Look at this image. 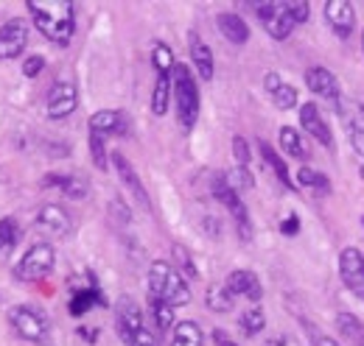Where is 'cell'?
Returning <instances> with one entry per match:
<instances>
[{
	"mask_svg": "<svg viewBox=\"0 0 364 346\" xmlns=\"http://www.w3.org/2000/svg\"><path fill=\"white\" fill-rule=\"evenodd\" d=\"M28 14L46 40L59 48L70 45L76 31V9L70 0H28Z\"/></svg>",
	"mask_w": 364,
	"mask_h": 346,
	"instance_id": "6da1fadb",
	"label": "cell"
},
{
	"mask_svg": "<svg viewBox=\"0 0 364 346\" xmlns=\"http://www.w3.org/2000/svg\"><path fill=\"white\" fill-rule=\"evenodd\" d=\"M149 299H157L168 307H182L191 302V288L171 262L154 260L149 268Z\"/></svg>",
	"mask_w": 364,
	"mask_h": 346,
	"instance_id": "7a4b0ae2",
	"label": "cell"
},
{
	"mask_svg": "<svg viewBox=\"0 0 364 346\" xmlns=\"http://www.w3.org/2000/svg\"><path fill=\"white\" fill-rule=\"evenodd\" d=\"M171 95H174V106H177V118H180V126L185 131L196 126V118H199V86L196 79L191 73L188 65H174V73H171Z\"/></svg>",
	"mask_w": 364,
	"mask_h": 346,
	"instance_id": "3957f363",
	"label": "cell"
},
{
	"mask_svg": "<svg viewBox=\"0 0 364 346\" xmlns=\"http://www.w3.org/2000/svg\"><path fill=\"white\" fill-rule=\"evenodd\" d=\"M9 324L14 327V333H17L23 341H31V344H40V346L50 344V327H48V318L37 310V307L14 304V307L9 310Z\"/></svg>",
	"mask_w": 364,
	"mask_h": 346,
	"instance_id": "277c9868",
	"label": "cell"
},
{
	"mask_svg": "<svg viewBox=\"0 0 364 346\" xmlns=\"http://www.w3.org/2000/svg\"><path fill=\"white\" fill-rule=\"evenodd\" d=\"M115 330L127 346H140L146 338H151V333L143 324V310L132 296H121L115 302Z\"/></svg>",
	"mask_w": 364,
	"mask_h": 346,
	"instance_id": "5b68a950",
	"label": "cell"
},
{
	"mask_svg": "<svg viewBox=\"0 0 364 346\" xmlns=\"http://www.w3.org/2000/svg\"><path fill=\"white\" fill-rule=\"evenodd\" d=\"M210 190H213V196L230 210V216H232V221H235V229H238L241 240L250 243V240H252V221H250V213H247L244 201L238 199V193L230 187L228 173H213V179H210Z\"/></svg>",
	"mask_w": 364,
	"mask_h": 346,
	"instance_id": "8992f818",
	"label": "cell"
},
{
	"mask_svg": "<svg viewBox=\"0 0 364 346\" xmlns=\"http://www.w3.org/2000/svg\"><path fill=\"white\" fill-rule=\"evenodd\" d=\"M53 265H56V252H53V246H50V243H37V246H31V249L23 255V260L17 262L14 277L23 279V282H40V279H46L48 274L53 271Z\"/></svg>",
	"mask_w": 364,
	"mask_h": 346,
	"instance_id": "52a82bcc",
	"label": "cell"
},
{
	"mask_svg": "<svg viewBox=\"0 0 364 346\" xmlns=\"http://www.w3.org/2000/svg\"><path fill=\"white\" fill-rule=\"evenodd\" d=\"M26 45H28V26L23 20H9L0 26V59L3 62L23 56Z\"/></svg>",
	"mask_w": 364,
	"mask_h": 346,
	"instance_id": "ba28073f",
	"label": "cell"
},
{
	"mask_svg": "<svg viewBox=\"0 0 364 346\" xmlns=\"http://www.w3.org/2000/svg\"><path fill=\"white\" fill-rule=\"evenodd\" d=\"M322 11H325V20H328V26L333 28V34L339 40H348L353 34V26H356V9H353V3H348V0H331V3L322 6Z\"/></svg>",
	"mask_w": 364,
	"mask_h": 346,
	"instance_id": "9c48e42d",
	"label": "cell"
},
{
	"mask_svg": "<svg viewBox=\"0 0 364 346\" xmlns=\"http://www.w3.org/2000/svg\"><path fill=\"white\" fill-rule=\"evenodd\" d=\"M37 229L46 232L48 238L59 240V238H68V235L73 232V221H70L65 207H59V204H46V207L37 213Z\"/></svg>",
	"mask_w": 364,
	"mask_h": 346,
	"instance_id": "30bf717a",
	"label": "cell"
},
{
	"mask_svg": "<svg viewBox=\"0 0 364 346\" xmlns=\"http://www.w3.org/2000/svg\"><path fill=\"white\" fill-rule=\"evenodd\" d=\"M76 106H79V92L70 82H59L50 86V92H48V118L50 121H62V118L73 115Z\"/></svg>",
	"mask_w": 364,
	"mask_h": 346,
	"instance_id": "8fae6325",
	"label": "cell"
},
{
	"mask_svg": "<svg viewBox=\"0 0 364 346\" xmlns=\"http://www.w3.org/2000/svg\"><path fill=\"white\" fill-rule=\"evenodd\" d=\"M339 277L353 294L364 296V255L359 249H353V246L342 249V255H339Z\"/></svg>",
	"mask_w": 364,
	"mask_h": 346,
	"instance_id": "7c38bea8",
	"label": "cell"
},
{
	"mask_svg": "<svg viewBox=\"0 0 364 346\" xmlns=\"http://www.w3.org/2000/svg\"><path fill=\"white\" fill-rule=\"evenodd\" d=\"M225 288L230 291V296H232V299L244 296V299H250V302H258V299L264 296L261 279H258L252 271H244V268H238V271H230L228 279H225Z\"/></svg>",
	"mask_w": 364,
	"mask_h": 346,
	"instance_id": "4fadbf2b",
	"label": "cell"
},
{
	"mask_svg": "<svg viewBox=\"0 0 364 346\" xmlns=\"http://www.w3.org/2000/svg\"><path fill=\"white\" fill-rule=\"evenodd\" d=\"M90 134H98V137H124V134H129V121L118 109H101V112L90 115Z\"/></svg>",
	"mask_w": 364,
	"mask_h": 346,
	"instance_id": "5bb4252c",
	"label": "cell"
},
{
	"mask_svg": "<svg viewBox=\"0 0 364 346\" xmlns=\"http://www.w3.org/2000/svg\"><path fill=\"white\" fill-rule=\"evenodd\" d=\"M300 126H303V131H309L322 148L333 151V145H336V143H333V134L328 129L325 118L319 115L317 104H303V106H300Z\"/></svg>",
	"mask_w": 364,
	"mask_h": 346,
	"instance_id": "9a60e30c",
	"label": "cell"
},
{
	"mask_svg": "<svg viewBox=\"0 0 364 346\" xmlns=\"http://www.w3.org/2000/svg\"><path fill=\"white\" fill-rule=\"evenodd\" d=\"M306 84H309V89H311L314 95L331 101L333 106H339V101H342V95H339V82H336V76H333L331 70H325V67H311V70H306Z\"/></svg>",
	"mask_w": 364,
	"mask_h": 346,
	"instance_id": "2e32d148",
	"label": "cell"
},
{
	"mask_svg": "<svg viewBox=\"0 0 364 346\" xmlns=\"http://www.w3.org/2000/svg\"><path fill=\"white\" fill-rule=\"evenodd\" d=\"M339 115H342V121H345V126H348V137H350V145L359 151L364 157V104H342L339 101Z\"/></svg>",
	"mask_w": 364,
	"mask_h": 346,
	"instance_id": "e0dca14e",
	"label": "cell"
},
{
	"mask_svg": "<svg viewBox=\"0 0 364 346\" xmlns=\"http://www.w3.org/2000/svg\"><path fill=\"white\" fill-rule=\"evenodd\" d=\"M112 165H115V171H118V176H121V182L127 184V190H129V193L135 196V201H137V204L149 210V207H151V204H149V193H146V187H143V182L137 179L135 168L129 165V160H127V157H124L121 151H115V154H112Z\"/></svg>",
	"mask_w": 364,
	"mask_h": 346,
	"instance_id": "ac0fdd59",
	"label": "cell"
},
{
	"mask_svg": "<svg viewBox=\"0 0 364 346\" xmlns=\"http://www.w3.org/2000/svg\"><path fill=\"white\" fill-rule=\"evenodd\" d=\"M43 184L46 187H59L68 199H87V193H90V184H87V179L85 176H76V173H48L46 179H43Z\"/></svg>",
	"mask_w": 364,
	"mask_h": 346,
	"instance_id": "d6986e66",
	"label": "cell"
},
{
	"mask_svg": "<svg viewBox=\"0 0 364 346\" xmlns=\"http://www.w3.org/2000/svg\"><path fill=\"white\" fill-rule=\"evenodd\" d=\"M264 86H267V92L272 95L274 106L277 109H294L297 106V89L289 84V82H283L277 73H267L264 76Z\"/></svg>",
	"mask_w": 364,
	"mask_h": 346,
	"instance_id": "ffe728a7",
	"label": "cell"
},
{
	"mask_svg": "<svg viewBox=\"0 0 364 346\" xmlns=\"http://www.w3.org/2000/svg\"><path fill=\"white\" fill-rule=\"evenodd\" d=\"M264 28H267V34H269L272 40H286V37L297 28V23L291 20L286 3H274V11L269 14V20L264 23Z\"/></svg>",
	"mask_w": 364,
	"mask_h": 346,
	"instance_id": "44dd1931",
	"label": "cell"
},
{
	"mask_svg": "<svg viewBox=\"0 0 364 346\" xmlns=\"http://www.w3.org/2000/svg\"><path fill=\"white\" fill-rule=\"evenodd\" d=\"M191 65L196 67V73H199V79H202V82H210V79H213V73H216L210 48L202 43L196 34L191 37Z\"/></svg>",
	"mask_w": 364,
	"mask_h": 346,
	"instance_id": "7402d4cb",
	"label": "cell"
},
{
	"mask_svg": "<svg viewBox=\"0 0 364 346\" xmlns=\"http://www.w3.org/2000/svg\"><path fill=\"white\" fill-rule=\"evenodd\" d=\"M216 26H219V31L225 34V40L232 45H244L250 40V26H247L238 14H232V11L219 14V17H216Z\"/></svg>",
	"mask_w": 364,
	"mask_h": 346,
	"instance_id": "603a6c76",
	"label": "cell"
},
{
	"mask_svg": "<svg viewBox=\"0 0 364 346\" xmlns=\"http://www.w3.org/2000/svg\"><path fill=\"white\" fill-rule=\"evenodd\" d=\"M258 151H261L264 162H267V165L272 168L274 176H277V182H280V184H286V187L291 190V187H294V182H291V176H289V168H286V160H283V157H280V154L274 151V148L269 145V143H264V140L258 143Z\"/></svg>",
	"mask_w": 364,
	"mask_h": 346,
	"instance_id": "cb8c5ba5",
	"label": "cell"
},
{
	"mask_svg": "<svg viewBox=\"0 0 364 346\" xmlns=\"http://www.w3.org/2000/svg\"><path fill=\"white\" fill-rule=\"evenodd\" d=\"M92 304H104V296L98 294V288H76L73 299H70V316H85Z\"/></svg>",
	"mask_w": 364,
	"mask_h": 346,
	"instance_id": "d4e9b609",
	"label": "cell"
},
{
	"mask_svg": "<svg viewBox=\"0 0 364 346\" xmlns=\"http://www.w3.org/2000/svg\"><path fill=\"white\" fill-rule=\"evenodd\" d=\"M168 104H171V76H157V84L151 92V112L163 118L168 112Z\"/></svg>",
	"mask_w": 364,
	"mask_h": 346,
	"instance_id": "484cf974",
	"label": "cell"
},
{
	"mask_svg": "<svg viewBox=\"0 0 364 346\" xmlns=\"http://www.w3.org/2000/svg\"><path fill=\"white\" fill-rule=\"evenodd\" d=\"M205 338H202V330L196 321H180L174 327V338H171V346H202Z\"/></svg>",
	"mask_w": 364,
	"mask_h": 346,
	"instance_id": "4316f807",
	"label": "cell"
},
{
	"mask_svg": "<svg viewBox=\"0 0 364 346\" xmlns=\"http://www.w3.org/2000/svg\"><path fill=\"white\" fill-rule=\"evenodd\" d=\"M280 148H283V154H289V157H294V160H306L303 137H300V131L291 129V126H283V129H280Z\"/></svg>",
	"mask_w": 364,
	"mask_h": 346,
	"instance_id": "83f0119b",
	"label": "cell"
},
{
	"mask_svg": "<svg viewBox=\"0 0 364 346\" xmlns=\"http://www.w3.org/2000/svg\"><path fill=\"white\" fill-rule=\"evenodd\" d=\"M151 65H154L157 76H171V73H174L177 59H174L171 48H168L166 43H157L154 48H151Z\"/></svg>",
	"mask_w": 364,
	"mask_h": 346,
	"instance_id": "f1b7e54d",
	"label": "cell"
},
{
	"mask_svg": "<svg viewBox=\"0 0 364 346\" xmlns=\"http://www.w3.org/2000/svg\"><path fill=\"white\" fill-rule=\"evenodd\" d=\"M297 184L300 187H309V190H319V193H328L331 190V179L322 171H314V168H300Z\"/></svg>",
	"mask_w": 364,
	"mask_h": 346,
	"instance_id": "f546056e",
	"label": "cell"
},
{
	"mask_svg": "<svg viewBox=\"0 0 364 346\" xmlns=\"http://www.w3.org/2000/svg\"><path fill=\"white\" fill-rule=\"evenodd\" d=\"M205 302H208L210 310H216V313H228V310H232L235 299L230 296V291L225 285H210L208 294H205Z\"/></svg>",
	"mask_w": 364,
	"mask_h": 346,
	"instance_id": "4dcf8cb0",
	"label": "cell"
},
{
	"mask_svg": "<svg viewBox=\"0 0 364 346\" xmlns=\"http://www.w3.org/2000/svg\"><path fill=\"white\" fill-rule=\"evenodd\" d=\"M264 327H267V316L261 307H250L241 313V330L247 335H258V333H264Z\"/></svg>",
	"mask_w": 364,
	"mask_h": 346,
	"instance_id": "1f68e13d",
	"label": "cell"
},
{
	"mask_svg": "<svg viewBox=\"0 0 364 346\" xmlns=\"http://www.w3.org/2000/svg\"><path fill=\"white\" fill-rule=\"evenodd\" d=\"M20 240V226L14 218H0V252H11Z\"/></svg>",
	"mask_w": 364,
	"mask_h": 346,
	"instance_id": "d6a6232c",
	"label": "cell"
},
{
	"mask_svg": "<svg viewBox=\"0 0 364 346\" xmlns=\"http://www.w3.org/2000/svg\"><path fill=\"white\" fill-rule=\"evenodd\" d=\"M336 324H339V333H342L345 338H350L353 344L364 335V324L356 318V316H350V313H339Z\"/></svg>",
	"mask_w": 364,
	"mask_h": 346,
	"instance_id": "836d02e7",
	"label": "cell"
},
{
	"mask_svg": "<svg viewBox=\"0 0 364 346\" xmlns=\"http://www.w3.org/2000/svg\"><path fill=\"white\" fill-rule=\"evenodd\" d=\"M149 307H151V316H154V324H157V330H171L174 327V307H168V304L157 302V299H149Z\"/></svg>",
	"mask_w": 364,
	"mask_h": 346,
	"instance_id": "e575fe53",
	"label": "cell"
},
{
	"mask_svg": "<svg viewBox=\"0 0 364 346\" xmlns=\"http://www.w3.org/2000/svg\"><path fill=\"white\" fill-rule=\"evenodd\" d=\"M171 252H174V268H177L180 274L191 277V279H193V277H199V271H196V265H193V257L185 252V246H180V243H177Z\"/></svg>",
	"mask_w": 364,
	"mask_h": 346,
	"instance_id": "d590c367",
	"label": "cell"
},
{
	"mask_svg": "<svg viewBox=\"0 0 364 346\" xmlns=\"http://www.w3.org/2000/svg\"><path fill=\"white\" fill-rule=\"evenodd\" d=\"M90 154H92V162L98 171H107L109 160H107V148H104V137L98 134H90Z\"/></svg>",
	"mask_w": 364,
	"mask_h": 346,
	"instance_id": "8d00e7d4",
	"label": "cell"
},
{
	"mask_svg": "<svg viewBox=\"0 0 364 346\" xmlns=\"http://www.w3.org/2000/svg\"><path fill=\"white\" fill-rule=\"evenodd\" d=\"M228 182H230V187L238 193V190H250L252 184H255V179H252V173L247 171V168H235L232 173H228Z\"/></svg>",
	"mask_w": 364,
	"mask_h": 346,
	"instance_id": "74e56055",
	"label": "cell"
},
{
	"mask_svg": "<svg viewBox=\"0 0 364 346\" xmlns=\"http://www.w3.org/2000/svg\"><path fill=\"white\" fill-rule=\"evenodd\" d=\"M232 154H235V162H238L241 168L250 165V145H247L244 137H232Z\"/></svg>",
	"mask_w": 364,
	"mask_h": 346,
	"instance_id": "f35d334b",
	"label": "cell"
},
{
	"mask_svg": "<svg viewBox=\"0 0 364 346\" xmlns=\"http://www.w3.org/2000/svg\"><path fill=\"white\" fill-rule=\"evenodd\" d=\"M43 70H46V59L40 53L37 56H28L26 65H23V76H28V79H37Z\"/></svg>",
	"mask_w": 364,
	"mask_h": 346,
	"instance_id": "ab89813d",
	"label": "cell"
},
{
	"mask_svg": "<svg viewBox=\"0 0 364 346\" xmlns=\"http://www.w3.org/2000/svg\"><path fill=\"white\" fill-rule=\"evenodd\" d=\"M289 6V14H291V20L300 26V23H306L309 20V14H311V6L309 3H286Z\"/></svg>",
	"mask_w": 364,
	"mask_h": 346,
	"instance_id": "60d3db41",
	"label": "cell"
},
{
	"mask_svg": "<svg viewBox=\"0 0 364 346\" xmlns=\"http://www.w3.org/2000/svg\"><path fill=\"white\" fill-rule=\"evenodd\" d=\"M280 232L283 235H297L300 232V221H297V216H289L283 223H280Z\"/></svg>",
	"mask_w": 364,
	"mask_h": 346,
	"instance_id": "b9f144b4",
	"label": "cell"
},
{
	"mask_svg": "<svg viewBox=\"0 0 364 346\" xmlns=\"http://www.w3.org/2000/svg\"><path fill=\"white\" fill-rule=\"evenodd\" d=\"M267 346H300L294 338H289V335H277L272 341H267Z\"/></svg>",
	"mask_w": 364,
	"mask_h": 346,
	"instance_id": "7bdbcfd3",
	"label": "cell"
},
{
	"mask_svg": "<svg viewBox=\"0 0 364 346\" xmlns=\"http://www.w3.org/2000/svg\"><path fill=\"white\" fill-rule=\"evenodd\" d=\"M213 341H216V346H238L235 341H230L228 335H225V330H216L213 333Z\"/></svg>",
	"mask_w": 364,
	"mask_h": 346,
	"instance_id": "ee69618b",
	"label": "cell"
},
{
	"mask_svg": "<svg viewBox=\"0 0 364 346\" xmlns=\"http://www.w3.org/2000/svg\"><path fill=\"white\" fill-rule=\"evenodd\" d=\"M79 335H82V338H85V341H95V338H98V335H95V330H87V327H82V330H79Z\"/></svg>",
	"mask_w": 364,
	"mask_h": 346,
	"instance_id": "f6af8a7d",
	"label": "cell"
},
{
	"mask_svg": "<svg viewBox=\"0 0 364 346\" xmlns=\"http://www.w3.org/2000/svg\"><path fill=\"white\" fill-rule=\"evenodd\" d=\"M317 346H339L333 338H328V335H317Z\"/></svg>",
	"mask_w": 364,
	"mask_h": 346,
	"instance_id": "bcb514c9",
	"label": "cell"
},
{
	"mask_svg": "<svg viewBox=\"0 0 364 346\" xmlns=\"http://www.w3.org/2000/svg\"><path fill=\"white\" fill-rule=\"evenodd\" d=\"M356 346H364V335L359 338V341H356Z\"/></svg>",
	"mask_w": 364,
	"mask_h": 346,
	"instance_id": "7dc6e473",
	"label": "cell"
},
{
	"mask_svg": "<svg viewBox=\"0 0 364 346\" xmlns=\"http://www.w3.org/2000/svg\"><path fill=\"white\" fill-rule=\"evenodd\" d=\"M362 179H364V165H362Z\"/></svg>",
	"mask_w": 364,
	"mask_h": 346,
	"instance_id": "c3c4849f",
	"label": "cell"
},
{
	"mask_svg": "<svg viewBox=\"0 0 364 346\" xmlns=\"http://www.w3.org/2000/svg\"><path fill=\"white\" fill-rule=\"evenodd\" d=\"M362 45H364V34H362Z\"/></svg>",
	"mask_w": 364,
	"mask_h": 346,
	"instance_id": "681fc988",
	"label": "cell"
}]
</instances>
